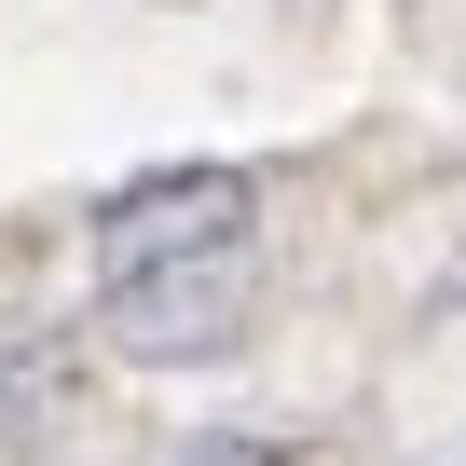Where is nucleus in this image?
I'll return each instance as SVG.
<instances>
[{"mask_svg": "<svg viewBox=\"0 0 466 466\" xmlns=\"http://www.w3.org/2000/svg\"><path fill=\"white\" fill-rule=\"evenodd\" d=\"M83 248H96V329L137 370H206L248 329L261 192H248V165H151V178L96 192Z\"/></svg>", "mask_w": 466, "mask_h": 466, "instance_id": "f257e3e1", "label": "nucleus"}, {"mask_svg": "<svg viewBox=\"0 0 466 466\" xmlns=\"http://www.w3.org/2000/svg\"><path fill=\"white\" fill-rule=\"evenodd\" d=\"M178 466H289V439H192Z\"/></svg>", "mask_w": 466, "mask_h": 466, "instance_id": "f03ea898", "label": "nucleus"}]
</instances>
